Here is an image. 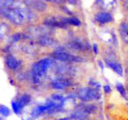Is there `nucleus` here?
Listing matches in <instances>:
<instances>
[{
	"label": "nucleus",
	"instance_id": "nucleus-1",
	"mask_svg": "<svg viewBox=\"0 0 128 120\" xmlns=\"http://www.w3.org/2000/svg\"><path fill=\"white\" fill-rule=\"evenodd\" d=\"M52 62L53 60L51 58H45L33 63L30 71V79L32 80V83L38 84L40 83L42 78L46 75L49 68L52 66Z\"/></svg>",
	"mask_w": 128,
	"mask_h": 120
},
{
	"label": "nucleus",
	"instance_id": "nucleus-2",
	"mask_svg": "<svg viewBox=\"0 0 128 120\" xmlns=\"http://www.w3.org/2000/svg\"><path fill=\"white\" fill-rule=\"evenodd\" d=\"M76 98L83 102H90L93 100H98L101 98V93L96 88L92 87H84L76 90Z\"/></svg>",
	"mask_w": 128,
	"mask_h": 120
},
{
	"label": "nucleus",
	"instance_id": "nucleus-3",
	"mask_svg": "<svg viewBox=\"0 0 128 120\" xmlns=\"http://www.w3.org/2000/svg\"><path fill=\"white\" fill-rule=\"evenodd\" d=\"M32 97L28 93H22L19 95L16 99L12 101V109L16 114H21L25 106L30 103Z\"/></svg>",
	"mask_w": 128,
	"mask_h": 120
},
{
	"label": "nucleus",
	"instance_id": "nucleus-4",
	"mask_svg": "<svg viewBox=\"0 0 128 120\" xmlns=\"http://www.w3.org/2000/svg\"><path fill=\"white\" fill-rule=\"evenodd\" d=\"M22 60L16 58L10 53H6L4 56V64L10 71H18L22 68Z\"/></svg>",
	"mask_w": 128,
	"mask_h": 120
},
{
	"label": "nucleus",
	"instance_id": "nucleus-5",
	"mask_svg": "<svg viewBox=\"0 0 128 120\" xmlns=\"http://www.w3.org/2000/svg\"><path fill=\"white\" fill-rule=\"evenodd\" d=\"M55 102L53 101H48L47 103H45L44 104H41V105H38L37 107H35L34 108L32 109V113H31V116L33 118H39L40 116H42L43 113H48L51 109H52L54 107L56 106Z\"/></svg>",
	"mask_w": 128,
	"mask_h": 120
},
{
	"label": "nucleus",
	"instance_id": "nucleus-6",
	"mask_svg": "<svg viewBox=\"0 0 128 120\" xmlns=\"http://www.w3.org/2000/svg\"><path fill=\"white\" fill-rule=\"evenodd\" d=\"M52 58L56 60H59L62 62H74V63H81L83 59L79 56H76L68 53L64 52H56L52 54Z\"/></svg>",
	"mask_w": 128,
	"mask_h": 120
},
{
	"label": "nucleus",
	"instance_id": "nucleus-7",
	"mask_svg": "<svg viewBox=\"0 0 128 120\" xmlns=\"http://www.w3.org/2000/svg\"><path fill=\"white\" fill-rule=\"evenodd\" d=\"M72 80L68 78H57L55 79H52L50 82V87L53 89L58 90H63V89L68 88L72 86Z\"/></svg>",
	"mask_w": 128,
	"mask_h": 120
},
{
	"label": "nucleus",
	"instance_id": "nucleus-8",
	"mask_svg": "<svg viewBox=\"0 0 128 120\" xmlns=\"http://www.w3.org/2000/svg\"><path fill=\"white\" fill-rule=\"evenodd\" d=\"M95 19L100 24H108L112 21V17L110 13L107 12H102L97 14L95 17Z\"/></svg>",
	"mask_w": 128,
	"mask_h": 120
},
{
	"label": "nucleus",
	"instance_id": "nucleus-9",
	"mask_svg": "<svg viewBox=\"0 0 128 120\" xmlns=\"http://www.w3.org/2000/svg\"><path fill=\"white\" fill-rule=\"evenodd\" d=\"M105 63H106V64L108 66L109 68H111L115 73H116L117 74H119L121 76L122 75L123 70H122V65L120 64V63H116V62H113V61L109 60V59L105 60Z\"/></svg>",
	"mask_w": 128,
	"mask_h": 120
},
{
	"label": "nucleus",
	"instance_id": "nucleus-10",
	"mask_svg": "<svg viewBox=\"0 0 128 120\" xmlns=\"http://www.w3.org/2000/svg\"><path fill=\"white\" fill-rule=\"evenodd\" d=\"M11 29L9 28V25L5 22L0 21V41L6 39L7 36L10 34Z\"/></svg>",
	"mask_w": 128,
	"mask_h": 120
},
{
	"label": "nucleus",
	"instance_id": "nucleus-11",
	"mask_svg": "<svg viewBox=\"0 0 128 120\" xmlns=\"http://www.w3.org/2000/svg\"><path fill=\"white\" fill-rule=\"evenodd\" d=\"M121 36L125 43L128 44V24H122L121 25Z\"/></svg>",
	"mask_w": 128,
	"mask_h": 120
},
{
	"label": "nucleus",
	"instance_id": "nucleus-12",
	"mask_svg": "<svg viewBox=\"0 0 128 120\" xmlns=\"http://www.w3.org/2000/svg\"><path fill=\"white\" fill-rule=\"evenodd\" d=\"M0 114L4 117V118H8L11 114V110L5 105H0Z\"/></svg>",
	"mask_w": 128,
	"mask_h": 120
},
{
	"label": "nucleus",
	"instance_id": "nucleus-13",
	"mask_svg": "<svg viewBox=\"0 0 128 120\" xmlns=\"http://www.w3.org/2000/svg\"><path fill=\"white\" fill-rule=\"evenodd\" d=\"M116 88L117 89V91L119 92V93L121 94L122 97H124V98H126V90H125L123 85H122V83H117Z\"/></svg>",
	"mask_w": 128,
	"mask_h": 120
},
{
	"label": "nucleus",
	"instance_id": "nucleus-14",
	"mask_svg": "<svg viewBox=\"0 0 128 120\" xmlns=\"http://www.w3.org/2000/svg\"><path fill=\"white\" fill-rule=\"evenodd\" d=\"M52 99L54 101L62 102L65 99V98H64L62 95H60V94H54V95H52Z\"/></svg>",
	"mask_w": 128,
	"mask_h": 120
},
{
	"label": "nucleus",
	"instance_id": "nucleus-15",
	"mask_svg": "<svg viewBox=\"0 0 128 120\" xmlns=\"http://www.w3.org/2000/svg\"><path fill=\"white\" fill-rule=\"evenodd\" d=\"M103 89H104V92L106 93H111V91H112V89H111V87L108 86V85H105L103 87Z\"/></svg>",
	"mask_w": 128,
	"mask_h": 120
},
{
	"label": "nucleus",
	"instance_id": "nucleus-16",
	"mask_svg": "<svg viewBox=\"0 0 128 120\" xmlns=\"http://www.w3.org/2000/svg\"><path fill=\"white\" fill-rule=\"evenodd\" d=\"M93 50H94V53L97 54V53H98V48H97V46L96 44H93Z\"/></svg>",
	"mask_w": 128,
	"mask_h": 120
},
{
	"label": "nucleus",
	"instance_id": "nucleus-17",
	"mask_svg": "<svg viewBox=\"0 0 128 120\" xmlns=\"http://www.w3.org/2000/svg\"><path fill=\"white\" fill-rule=\"evenodd\" d=\"M127 9H128V4H127Z\"/></svg>",
	"mask_w": 128,
	"mask_h": 120
}]
</instances>
